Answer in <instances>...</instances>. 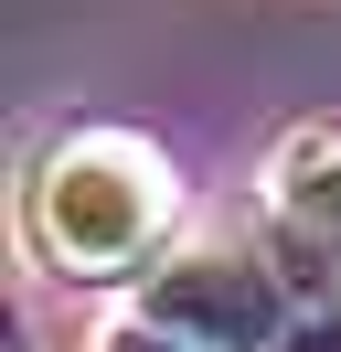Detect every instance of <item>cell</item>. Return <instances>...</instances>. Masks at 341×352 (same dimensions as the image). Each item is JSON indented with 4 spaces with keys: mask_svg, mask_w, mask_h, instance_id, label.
I'll list each match as a JSON object with an SVG mask.
<instances>
[{
    "mask_svg": "<svg viewBox=\"0 0 341 352\" xmlns=\"http://www.w3.org/2000/svg\"><path fill=\"white\" fill-rule=\"evenodd\" d=\"M21 214H32L43 267H64V278H128V267L170 235L182 182H170V160L149 150V139H128V129H75V139L43 150Z\"/></svg>",
    "mask_w": 341,
    "mask_h": 352,
    "instance_id": "1",
    "label": "cell"
},
{
    "mask_svg": "<svg viewBox=\"0 0 341 352\" xmlns=\"http://www.w3.org/2000/svg\"><path fill=\"white\" fill-rule=\"evenodd\" d=\"M149 320L160 331H182V342H203V352H277L298 331V309H288V267H267L256 245H234V235H213V245H182V256L149 278Z\"/></svg>",
    "mask_w": 341,
    "mask_h": 352,
    "instance_id": "2",
    "label": "cell"
},
{
    "mask_svg": "<svg viewBox=\"0 0 341 352\" xmlns=\"http://www.w3.org/2000/svg\"><path fill=\"white\" fill-rule=\"evenodd\" d=\"M267 203H277V256L320 299H341V129L288 139L277 171H267Z\"/></svg>",
    "mask_w": 341,
    "mask_h": 352,
    "instance_id": "3",
    "label": "cell"
},
{
    "mask_svg": "<svg viewBox=\"0 0 341 352\" xmlns=\"http://www.w3.org/2000/svg\"><path fill=\"white\" fill-rule=\"evenodd\" d=\"M96 352H203V342H182V331H160L149 309H128V320H107V331H96Z\"/></svg>",
    "mask_w": 341,
    "mask_h": 352,
    "instance_id": "4",
    "label": "cell"
},
{
    "mask_svg": "<svg viewBox=\"0 0 341 352\" xmlns=\"http://www.w3.org/2000/svg\"><path fill=\"white\" fill-rule=\"evenodd\" d=\"M277 352H341V299H320V309H298V331Z\"/></svg>",
    "mask_w": 341,
    "mask_h": 352,
    "instance_id": "5",
    "label": "cell"
}]
</instances>
